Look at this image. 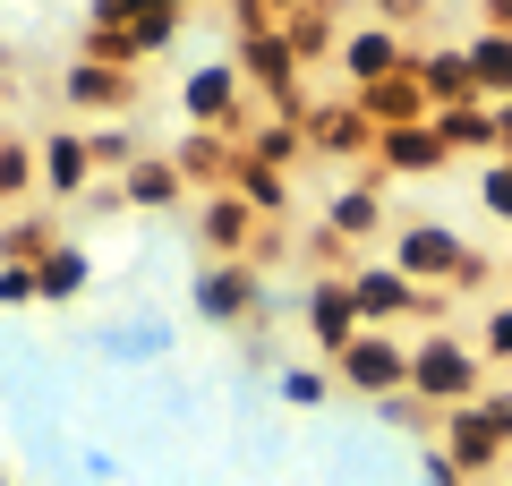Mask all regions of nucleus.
<instances>
[{"label":"nucleus","instance_id":"obj_28","mask_svg":"<svg viewBox=\"0 0 512 486\" xmlns=\"http://www.w3.org/2000/svg\"><path fill=\"white\" fill-rule=\"evenodd\" d=\"M419 486H470V478L444 461V444H419Z\"/></svg>","mask_w":512,"mask_h":486},{"label":"nucleus","instance_id":"obj_30","mask_svg":"<svg viewBox=\"0 0 512 486\" xmlns=\"http://www.w3.org/2000/svg\"><path fill=\"white\" fill-rule=\"evenodd\" d=\"M86 478L94 486H120V452H86Z\"/></svg>","mask_w":512,"mask_h":486},{"label":"nucleus","instance_id":"obj_15","mask_svg":"<svg viewBox=\"0 0 512 486\" xmlns=\"http://www.w3.org/2000/svg\"><path fill=\"white\" fill-rule=\"evenodd\" d=\"M94 350H103V367H154V359H171V316L103 324V333H94Z\"/></svg>","mask_w":512,"mask_h":486},{"label":"nucleus","instance_id":"obj_1","mask_svg":"<svg viewBox=\"0 0 512 486\" xmlns=\"http://www.w3.org/2000/svg\"><path fill=\"white\" fill-rule=\"evenodd\" d=\"M410 401L427 410H461V401H487V359H478L470 333H419L410 342Z\"/></svg>","mask_w":512,"mask_h":486},{"label":"nucleus","instance_id":"obj_13","mask_svg":"<svg viewBox=\"0 0 512 486\" xmlns=\"http://www.w3.org/2000/svg\"><path fill=\"white\" fill-rule=\"evenodd\" d=\"M384 214H393V197H384V180H350L325 197V231L342 239V248H359V239L384 231Z\"/></svg>","mask_w":512,"mask_h":486},{"label":"nucleus","instance_id":"obj_31","mask_svg":"<svg viewBox=\"0 0 512 486\" xmlns=\"http://www.w3.org/2000/svg\"><path fill=\"white\" fill-rule=\"evenodd\" d=\"M495 111V137H504V154H512V103H487Z\"/></svg>","mask_w":512,"mask_h":486},{"label":"nucleus","instance_id":"obj_17","mask_svg":"<svg viewBox=\"0 0 512 486\" xmlns=\"http://www.w3.org/2000/svg\"><path fill=\"white\" fill-rule=\"evenodd\" d=\"M180 197H188V171H180L171 154H146V162L120 180V205H137V214H171Z\"/></svg>","mask_w":512,"mask_h":486},{"label":"nucleus","instance_id":"obj_9","mask_svg":"<svg viewBox=\"0 0 512 486\" xmlns=\"http://www.w3.org/2000/svg\"><path fill=\"white\" fill-rule=\"evenodd\" d=\"M35 180H43V197H94L86 128H35Z\"/></svg>","mask_w":512,"mask_h":486},{"label":"nucleus","instance_id":"obj_5","mask_svg":"<svg viewBox=\"0 0 512 486\" xmlns=\"http://www.w3.org/2000/svg\"><path fill=\"white\" fill-rule=\"evenodd\" d=\"M239 111H248V77H239V60H205V69L180 77V120L188 128L239 137Z\"/></svg>","mask_w":512,"mask_h":486},{"label":"nucleus","instance_id":"obj_32","mask_svg":"<svg viewBox=\"0 0 512 486\" xmlns=\"http://www.w3.org/2000/svg\"><path fill=\"white\" fill-rule=\"evenodd\" d=\"M9 69H18V60H9V43H0V77H9Z\"/></svg>","mask_w":512,"mask_h":486},{"label":"nucleus","instance_id":"obj_16","mask_svg":"<svg viewBox=\"0 0 512 486\" xmlns=\"http://www.w3.org/2000/svg\"><path fill=\"white\" fill-rule=\"evenodd\" d=\"M60 94H69L77 111H128V69H120V60H103V52H86V60L60 69Z\"/></svg>","mask_w":512,"mask_h":486},{"label":"nucleus","instance_id":"obj_22","mask_svg":"<svg viewBox=\"0 0 512 486\" xmlns=\"http://www.w3.org/2000/svg\"><path fill=\"white\" fill-rule=\"evenodd\" d=\"M86 154H94V180H103V171H111V180H128V171H137V162H146L154 145L137 137V128H120V120H111V128H86Z\"/></svg>","mask_w":512,"mask_h":486},{"label":"nucleus","instance_id":"obj_23","mask_svg":"<svg viewBox=\"0 0 512 486\" xmlns=\"http://www.w3.org/2000/svg\"><path fill=\"white\" fill-rule=\"evenodd\" d=\"M231 197H248L256 214H291V180L265 171V162H248V154H239V171H231Z\"/></svg>","mask_w":512,"mask_h":486},{"label":"nucleus","instance_id":"obj_12","mask_svg":"<svg viewBox=\"0 0 512 486\" xmlns=\"http://www.w3.org/2000/svg\"><path fill=\"white\" fill-rule=\"evenodd\" d=\"M444 137H436V120H419V128H376V180H419V171H444Z\"/></svg>","mask_w":512,"mask_h":486},{"label":"nucleus","instance_id":"obj_24","mask_svg":"<svg viewBox=\"0 0 512 486\" xmlns=\"http://www.w3.org/2000/svg\"><path fill=\"white\" fill-rule=\"evenodd\" d=\"M274 393H282V410H325V401H333V367L291 359V367L274 376Z\"/></svg>","mask_w":512,"mask_h":486},{"label":"nucleus","instance_id":"obj_7","mask_svg":"<svg viewBox=\"0 0 512 486\" xmlns=\"http://www.w3.org/2000/svg\"><path fill=\"white\" fill-rule=\"evenodd\" d=\"M299 316H308V342L325 350V359H342V350L367 333L359 307H350V282H342V273H308V299H299Z\"/></svg>","mask_w":512,"mask_h":486},{"label":"nucleus","instance_id":"obj_8","mask_svg":"<svg viewBox=\"0 0 512 486\" xmlns=\"http://www.w3.org/2000/svg\"><path fill=\"white\" fill-rule=\"evenodd\" d=\"M333 60H342V77L367 94V86H384V77L410 69V35L402 26H350V35L333 43Z\"/></svg>","mask_w":512,"mask_h":486},{"label":"nucleus","instance_id":"obj_14","mask_svg":"<svg viewBox=\"0 0 512 486\" xmlns=\"http://www.w3.org/2000/svg\"><path fill=\"white\" fill-rule=\"evenodd\" d=\"M410 77H419L427 111H461V103H478V86H470V52H461V43H444V52H410Z\"/></svg>","mask_w":512,"mask_h":486},{"label":"nucleus","instance_id":"obj_33","mask_svg":"<svg viewBox=\"0 0 512 486\" xmlns=\"http://www.w3.org/2000/svg\"><path fill=\"white\" fill-rule=\"evenodd\" d=\"M487 486H504V478H487Z\"/></svg>","mask_w":512,"mask_h":486},{"label":"nucleus","instance_id":"obj_26","mask_svg":"<svg viewBox=\"0 0 512 486\" xmlns=\"http://www.w3.org/2000/svg\"><path fill=\"white\" fill-rule=\"evenodd\" d=\"M26 180H35V137H9V145H0V205L18 197Z\"/></svg>","mask_w":512,"mask_h":486},{"label":"nucleus","instance_id":"obj_6","mask_svg":"<svg viewBox=\"0 0 512 486\" xmlns=\"http://www.w3.org/2000/svg\"><path fill=\"white\" fill-rule=\"evenodd\" d=\"M436 444H444V461H453L461 478H478V486H487L495 469L512 461L504 435H495V418L478 410V401H461V410H444V418H436Z\"/></svg>","mask_w":512,"mask_h":486},{"label":"nucleus","instance_id":"obj_18","mask_svg":"<svg viewBox=\"0 0 512 486\" xmlns=\"http://www.w3.org/2000/svg\"><path fill=\"white\" fill-rule=\"evenodd\" d=\"M86 282H94V256L77 248V239H60V248L35 265V299H43V307H69V299H86Z\"/></svg>","mask_w":512,"mask_h":486},{"label":"nucleus","instance_id":"obj_10","mask_svg":"<svg viewBox=\"0 0 512 486\" xmlns=\"http://www.w3.org/2000/svg\"><path fill=\"white\" fill-rule=\"evenodd\" d=\"M188 307H197L205 324H239L265 307V290H256V265H197V282H188Z\"/></svg>","mask_w":512,"mask_h":486},{"label":"nucleus","instance_id":"obj_11","mask_svg":"<svg viewBox=\"0 0 512 486\" xmlns=\"http://www.w3.org/2000/svg\"><path fill=\"white\" fill-rule=\"evenodd\" d=\"M197 239H205V265H248V239H256V205L248 197H205L197 214Z\"/></svg>","mask_w":512,"mask_h":486},{"label":"nucleus","instance_id":"obj_4","mask_svg":"<svg viewBox=\"0 0 512 486\" xmlns=\"http://www.w3.org/2000/svg\"><path fill=\"white\" fill-rule=\"evenodd\" d=\"M333 384L359 401H402L410 393V342L402 333H359V342L333 359Z\"/></svg>","mask_w":512,"mask_h":486},{"label":"nucleus","instance_id":"obj_2","mask_svg":"<svg viewBox=\"0 0 512 486\" xmlns=\"http://www.w3.org/2000/svg\"><path fill=\"white\" fill-rule=\"evenodd\" d=\"M342 282H350V307H359V324L367 333H393V324H419V316H444L453 307V290H419L393 256H367V265H342Z\"/></svg>","mask_w":512,"mask_h":486},{"label":"nucleus","instance_id":"obj_25","mask_svg":"<svg viewBox=\"0 0 512 486\" xmlns=\"http://www.w3.org/2000/svg\"><path fill=\"white\" fill-rule=\"evenodd\" d=\"M478 359H487V367H512V299H495L487 316H478Z\"/></svg>","mask_w":512,"mask_h":486},{"label":"nucleus","instance_id":"obj_27","mask_svg":"<svg viewBox=\"0 0 512 486\" xmlns=\"http://www.w3.org/2000/svg\"><path fill=\"white\" fill-rule=\"evenodd\" d=\"M0 307H43L35 299V265H0Z\"/></svg>","mask_w":512,"mask_h":486},{"label":"nucleus","instance_id":"obj_34","mask_svg":"<svg viewBox=\"0 0 512 486\" xmlns=\"http://www.w3.org/2000/svg\"><path fill=\"white\" fill-rule=\"evenodd\" d=\"M0 486H9V478H0Z\"/></svg>","mask_w":512,"mask_h":486},{"label":"nucleus","instance_id":"obj_35","mask_svg":"<svg viewBox=\"0 0 512 486\" xmlns=\"http://www.w3.org/2000/svg\"><path fill=\"white\" fill-rule=\"evenodd\" d=\"M504 273H512V265H504Z\"/></svg>","mask_w":512,"mask_h":486},{"label":"nucleus","instance_id":"obj_19","mask_svg":"<svg viewBox=\"0 0 512 486\" xmlns=\"http://www.w3.org/2000/svg\"><path fill=\"white\" fill-rule=\"evenodd\" d=\"M461 52H470V86H478V103H512V35H487V26H478Z\"/></svg>","mask_w":512,"mask_h":486},{"label":"nucleus","instance_id":"obj_29","mask_svg":"<svg viewBox=\"0 0 512 486\" xmlns=\"http://www.w3.org/2000/svg\"><path fill=\"white\" fill-rule=\"evenodd\" d=\"M419 9H427V0H376V26H410Z\"/></svg>","mask_w":512,"mask_h":486},{"label":"nucleus","instance_id":"obj_20","mask_svg":"<svg viewBox=\"0 0 512 486\" xmlns=\"http://www.w3.org/2000/svg\"><path fill=\"white\" fill-rule=\"evenodd\" d=\"M436 137H444V154H504V137H495V111L487 103H461V111H436Z\"/></svg>","mask_w":512,"mask_h":486},{"label":"nucleus","instance_id":"obj_3","mask_svg":"<svg viewBox=\"0 0 512 486\" xmlns=\"http://www.w3.org/2000/svg\"><path fill=\"white\" fill-rule=\"evenodd\" d=\"M393 265H402L419 290H470V282H487V256H478L461 231H444V222H402V231H393Z\"/></svg>","mask_w":512,"mask_h":486},{"label":"nucleus","instance_id":"obj_21","mask_svg":"<svg viewBox=\"0 0 512 486\" xmlns=\"http://www.w3.org/2000/svg\"><path fill=\"white\" fill-rule=\"evenodd\" d=\"M60 248V222L52 214H9L0 222V265H43Z\"/></svg>","mask_w":512,"mask_h":486}]
</instances>
